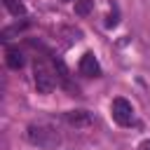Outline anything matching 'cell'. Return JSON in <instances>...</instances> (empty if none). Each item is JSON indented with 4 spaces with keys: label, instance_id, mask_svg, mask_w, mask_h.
Listing matches in <instances>:
<instances>
[{
    "label": "cell",
    "instance_id": "cell-5",
    "mask_svg": "<svg viewBox=\"0 0 150 150\" xmlns=\"http://www.w3.org/2000/svg\"><path fill=\"white\" fill-rule=\"evenodd\" d=\"M66 122L70 127H89L91 124V112L89 110H68L66 112Z\"/></svg>",
    "mask_w": 150,
    "mask_h": 150
},
{
    "label": "cell",
    "instance_id": "cell-7",
    "mask_svg": "<svg viewBox=\"0 0 150 150\" xmlns=\"http://www.w3.org/2000/svg\"><path fill=\"white\" fill-rule=\"evenodd\" d=\"M5 2V9L12 14V16H23L26 14V5L21 0H2Z\"/></svg>",
    "mask_w": 150,
    "mask_h": 150
},
{
    "label": "cell",
    "instance_id": "cell-8",
    "mask_svg": "<svg viewBox=\"0 0 150 150\" xmlns=\"http://www.w3.org/2000/svg\"><path fill=\"white\" fill-rule=\"evenodd\" d=\"M94 12V0H75V14L77 16H87Z\"/></svg>",
    "mask_w": 150,
    "mask_h": 150
},
{
    "label": "cell",
    "instance_id": "cell-4",
    "mask_svg": "<svg viewBox=\"0 0 150 150\" xmlns=\"http://www.w3.org/2000/svg\"><path fill=\"white\" fill-rule=\"evenodd\" d=\"M80 73L87 75V77H98L101 75V66H98V59L94 56V52H84L82 59H80Z\"/></svg>",
    "mask_w": 150,
    "mask_h": 150
},
{
    "label": "cell",
    "instance_id": "cell-1",
    "mask_svg": "<svg viewBox=\"0 0 150 150\" xmlns=\"http://www.w3.org/2000/svg\"><path fill=\"white\" fill-rule=\"evenodd\" d=\"M26 136H28V141L33 145H38L42 150H56L59 143H61V134L52 124H47V122H33L28 127Z\"/></svg>",
    "mask_w": 150,
    "mask_h": 150
},
{
    "label": "cell",
    "instance_id": "cell-2",
    "mask_svg": "<svg viewBox=\"0 0 150 150\" xmlns=\"http://www.w3.org/2000/svg\"><path fill=\"white\" fill-rule=\"evenodd\" d=\"M33 80H35V87H38L40 94H49L54 89V84H56L54 70L45 61H35V66H33Z\"/></svg>",
    "mask_w": 150,
    "mask_h": 150
},
{
    "label": "cell",
    "instance_id": "cell-10",
    "mask_svg": "<svg viewBox=\"0 0 150 150\" xmlns=\"http://www.w3.org/2000/svg\"><path fill=\"white\" fill-rule=\"evenodd\" d=\"M115 23H117V14H110L108 16V26H115Z\"/></svg>",
    "mask_w": 150,
    "mask_h": 150
},
{
    "label": "cell",
    "instance_id": "cell-3",
    "mask_svg": "<svg viewBox=\"0 0 150 150\" xmlns=\"http://www.w3.org/2000/svg\"><path fill=\"white\" fill-rule=\"evenodd\" d=\"M110 112H112V120L120 124V127H131L134 124V105L127 101V98H115L112 105H110Z\"/></svg>",
    "mask_w": 150,
    "mask_h": 150
},
{
    "label": "cell",
    "instance_id": "cell-11",
    "mask_svg": "<svg viewBox=\"0 0 150 150\" xmlns=\"http://www.w3.org/2000/svg\"><path fill=\"white\" fill-rule=\"evenodd\" d=\"M63 2H70V0H63Z\"/></svg>",
    "mask_w": 150,
    "mask_h": 150
},
{
    "label": "cell",
    "instance_id": "cell-9",
    "mask_svg": "<svg viewBox=\"0 0 150 150\" xmlns=\"http://www.w3.org/2000/svg\"><path fill=\"white\" fill-rule=\"evenodd\" d=\"M138 150H150V138H145V141H141V145H138Z\"/></svg>",
    "mask_w": 150,
    "mask_h": 150
},
{
    "label": "cell",
    "instance_id": "cell-6",
    "mask_svg": "<svg viewBox=\"0 0 150 150\" xmlns=\"http://www.w3.org/2000/svg\"><path fill=\"white\" fill-rule=\"evenodd\" d=\"M5 61H7V66H9L12 70H19V68L23 66V54H21L16 47H7V56H5Z\"/></svg>",
    "mask_w": 150,
    "mask_h": 150
}]
</instances>
